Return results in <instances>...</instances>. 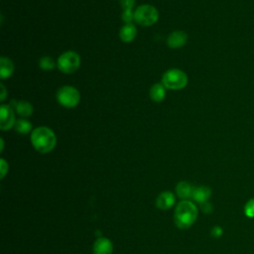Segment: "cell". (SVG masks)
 Instances as JSON below:
<instances>
[{
  "mask_svg": "<svg viewBox=\"0 0 254 254\" xmlns=\"http://www.w3.org/2000/svg\"><path fill=\"white\" fill-rule=\"evenodd\" d=\"M198 216V208L190 199H182L175 207L174 222L180 229L190 228Z\"/></svg>",
  "mask_w": 254,
  "mask_h": 254,
  "instance_id": "cell-1",
  "label": "cell"
},
{
  "mask_svg": "<svg viewBox=\"0 0 254 254\" xmlns=\"http://www.w3.org/2000/svg\"><path fill=\"white\" fill-rule=\"evenodd\" d=\"M30 139L35 150L41 154L52 152L57 145V136L55 132L47 126H40L33 129Z\"/></svg>",
  "mask_w": 254,
  "mask_h": 254,
  "instance_id": "cell-2",
  "label": "cell"
},
{
  "mask_svg": "<svg viewBox=\"0 0 254 254\" xmlns=\"http://www.w3.org/2000/svg\"><path fill=\"white\" fill-rule=\"evenodd\" d=\"M188 82L189 77L187 73L179 68H170L162 76V83L167 89H183L187 86Z\"/></svg>",
  "mask_w": 254,
  "mask_h": 254,
  "instance_id": "cell-3",
  "label": "cell"
},
{
  "mask_svg": "<svg viewBox=\"0 0 254 254\" xmlns=\"http://www.w3.org/2000/svg\"><path fill=\"white\" fill-rule=\"evenodd\" d=\"M159 20V11L150 4L138 6L134 11V22L140 26L149 27L157 23Z\"/></svg>",
  "mask_w": 254,
  "mask_h": 254,
  "instance_id": "cell-4",
  "label": "cell"
},
{
  "mask_svg": "<svg viewBox=\"0 0 254 254\" xmlns=\"http://www.w3.org/2000/svg\"><path fill=\"white\" fill-rule=\"evenodd\" d=\"M80 65V56L74 51L64 52L57 60L58 68L66 74L75 72Z\"/></svg>",
  "mask_w": 254,
  "mask_h": 254,
  "instance_id": "cell-5",
  "label": "cell"
},
{
  "mask_svg": "<svg viewBox=\"0 0 254 254\" xmlns=\"http://www.w3.org/2000/svg\"><path fill=\"white\" fill-rule=\"evenodd\" d=\"M58 102L65 108H74L80 101L79 91L71 85H64L57 91Z\"/></svg>",
  "mask_w": 254,
  "mask_h": 254,
  "instance_id": "cell-6",
  "label": "cell"
},
{
  "mask_svg": "<svg viewBox=\"0 0 254 254\" xmlns=\"http://www.w3.org/2000/svg\"><path fill=\"white\" fill-rule=\"evenodd\" d=\"M15 110L9 104H1L0 106V129L7 131L15 126Z\"/></svg>",
  "mask_w": 254,
  "mask_h": 254,
  "instance_id": "cell-7",
  "label": "cell"
},
{
  "mask_svg": "<svg viewBox=\"0 0 254 254\" xmlns=\"http://www.w3.org/2000/svg\"><path fill=\"white\" fill-rule=\"evenodd\" d=\"M155 203L157 208L159 209H162V210L170 209L176 203V195L171 190H164L161 193H159Z\"/></svg>",
  "mask_w": 254,
  "mask_h": 254,
  "instance_id": "cell-8",
  "label": "cell"
},
{
  "mask_svg": "<svg viewBox=\"0 0 254 254\" xmlns=\"http://www.w3.org/2000/svg\"><path fill=\"white\" fill-rule=\"evenodd\" d=\"M9 105L15 110V112L21 116L22 118L30 117L34 112L33 105L26 100H16L12 99L9 103Z\"/></svg>",
  "mask_w": 254,
  "mask_h": 254,
  "instance_id": "cell-9",
  "label": "cell"
},
{
  "mask_svg": "<svg viewBox=\"0 0 254 254\" xmlns=\"http://www.w3.org/2000/svg\"><path fill=\"white\" fill-rule=\"evenodd\" d=\"M113 243L110 239L104 236L98 237L92 246V254H112Z\"/></svg>",
  "mask_w": 254,
  "mask_h": 254,
  "instance_id": "cell-10",
  "label": "cell"
},
{
  "mask_svg": "<svg viewBox=\"0 0 254 254\" xmlns=\"http://www.w3.org/2000/svg\"><path fill=\"white\" fill-rule=\"evenodd\" d=\"M187 42H188V34L181 30L172 32L167 38V45L171 49L182 48L187 44Z\"/></svg>",
  "mask_w": 254,
  "mask_h": 254,
  "instance_id": "cell-11",
  "label": "cell"
},
{
  "mask_svg": "<svg viewBox=\"0 0 254 254\" xmlns=\"http://www.w3.org/2000/svg\"><path fill=\"white\" fill-rule=\"evenodd\" d=\"M211 196V189L207 186H198L194 187L191 198L196 203L200 204L202 202L208 201L209 197Z\"/></svg>",
  "mask_w": 254,
  "mask_h": 254,
  "instance_id": "cell-12",
  "label": "cell"
},
{
  "mask_svg": "<svg viewBox=\"0 0 254 254\" xmlns=\"http://www.w3.org/2000/svg\"><path fill=\"white\" fill-rule=\"evenodd\" d=\"M194 187L187 181H181L176 186V194L182 199L191 198Z\"/></svg>",
  "mask_w": 254,
  "mask_h": 254,
  "instance_id": "cell-13",
  "label": "cell"
},
{
  "mask_svg": "<svg viewBox=\"0 0 254 254\" xmlns=\"http://www.w3.org/2000/svg\"><path fill=\"white\" fill-rule=\"evenodd\" d=\"M137 36V29L133 23L124 24L119 30V38L124 43H131Z\"/></svg>",
  "mask_w": 254,
  "mask_h": 254,
  "instance_id": "cell-14",
  "label": "cell"
},
{
  "mask_svg": "<svg viewBox=\"0 0 254 254\" xmlns=\"http://www.w3.org/2000/svg\"><path fill=\"white\" fill-rule=\"evenodd\" d=\"M14 72V64L7 57L0 58V78H9Z\"/></svg>",
  "mask_w": 254,
  "mask_h": 254,
  "instance_id": "cell-15",
  "label": "cell"
},
{
  "mask_svg": "<svg viewBox=\"0 0 254 254\" xmlns=\"http://www.w3.org/2000/svg\"><path fill=\"white\" fill-rule=\"evenodd\" d=\"M149 95L153 101L161 102L166 97V87L164 86V84L162 82L154 83L149 90Z\"/></svg>",
  "mask_w": 254,
  "mask_h": 254,
  "instance_id": "cell-16",
  "label": "cell"
},
{
  "mask_svg": "<svg viewBox=\"0 0 254 254\" xmlns=\"http://www.w3.org/2000/svg\"><path fill=\"white\" fill-rule=\"evenodd\" d=\"M32 128H33L32 123L26 118H20L16 120V123L14 126V129L20 134H28L33 131Z\"/></svg>",
  "mask_w": 254,
  "mask_h": 254,
  "instance_id": "cell-17",
  "label": "cell"
},
{
  "mask_svg": "<svg viewBox=\"0 0 254 254\" xmlns=\"http://www.w3.org/2000/svg\"><path fill=\"white\" fill-rule=\"evenodd\" d=\"M39 66L43 70H52L56 67V63L52 57L45 56L40 59Z\"/></svg>",
  "mask_w": 254,
  "mask_h": 254,
  "instance_id": "cell-18",
  "label": "cell"
},
{
  "mask_svg": "<svg viewBox=\"0 0 254 254\" xmlns=\"http://www.w3.org/2000/svg\"><path fill=\"white\" fill-rule=\"evenodd\" d=\"M243 213L248 218H254V197L249 198L243 207Z\"/></svg>",
  "mask_w": 254,
  "mask_h": 254,
  "instance_id": "cell-19",
  "label": "cell"
},
{
  "mask_svg": "<svg viewBox=\"0 0 254 254\" xmlns=\"http://www.w3.org/2000/svg\"><path fill=\"white\" fill-rule=\"evenodd\" d=\"M122 20L124 24H131L134 22V11L133 10H123Z\"/></svg>",
  "mask_w": 254,
  "mask_h": 254,
  "instance_id": "cell-20",
  "label": "cell"
},
{
  "mask_svg": "<svg viewBox=\"0 0 254 254\" xmlns=\"http://www.w3.org/2000/svg\"><path fill=\"white\" fill-rule=\"evenodd\" d=\"M8 170H9V165L7 163V161L4 159V158H1L0 159V172H1V175H0V179H4L5 176L7 175L8 173Z\"/></svg>",
  "mask_w": 254,
  "mask_h": 254,
  "instance_id": "cell-21",
  "label": "cell"
},
{
  "mask_svg": "<svg viewBox=\"0 0 254 254\" xmlns=\"http://www.w3.org/2000/svg\"><path fill=\"white\" fill-rule=\"evenodd\" d=\"M136 0H120V4L123 10H133Z\"/></svg>",
  "mask_w": 254,
  "mask_h": 254,
  "instance_id": "cell-22",
  "label": "cell"
},
{
  "mask_svg": "<svg viewBox=\"0 0 254 254\" xmlns=\"http://www.w3.org/2000/svg\"><path fill=\"white\" fill-rule=\"evenodd\" d=\"M199 208H200V210H201L203 213H205V214H209V213H211L212 210H213V206H212V204H211L209 201H205V202L200 203V204H199Z\"/></svg>",
  "mask_w": 254,
  "mask_h": 254,
  "instance_id": "cell-23",
  "label": "cell"
},
{
  "mask_svg": "<svg viewBox=\"0 0 254 254\" xmlns=\"http://www.w3.org/2000/svg\"><path fill=\"white\" fill-rule=\"evenodd\" d=\"M223 234V228L219 225H215L210 229V235L213 238H219Z\"/></svg>",
  "mask_w": 254,
  "mask_h": 254,
  "instance_id": "cell-24",
  "label": "cell"
},
{
  "mask_svg": "<svg viewBox=\"0 0 254 254\" xmlns=\"http://www.w3.org/2000/svg\"><path fill=\"white\" fill-rule=\"evenodd\" d=\"M0 86H1V102L2 101H4L5 99H6V96H7V90H6V87L4 86V84L3 83H1L0 84Z\"/></svg>",
  "mask_w": 254,
  "mask_h": 254,
  "instance_id": "cell-25",
  "label": "cell"
},
{
  "mask_svg": "<svg viewBox=\"0 0 254 254\" xmlns=\"http://www.w3.org/2000/svg\"><path fill=\"white\" fill-rule=\"evenodd\" d=\"M0 142H1V148H0V152H3V149H4V140H3V138H0Z\"/></svg>",
  "mask_w": 254,
  "mask_h": 254,
  "instance_id": "cell-26",
  "label": "cell"
}]
</instances>
